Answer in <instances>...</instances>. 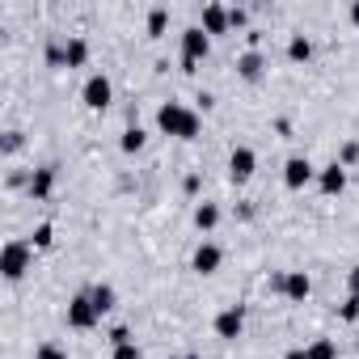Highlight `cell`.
<instances>
[{"label": "cell", "instance_id": "1", "mask_svg": "<svg viewBox=\"0 0 359 359\" xmlns=\"http://www.w3.org/2000/svg\"><path fill=\"white\" fill-rule=\"evenodd\" d=\"M156 131L177 135V140H195V135L203 131V118H199V110H187L182 102H161V110H156Z\"/></svg>", "mask_w": 359, "mask_h": 359}, {"label": "cell", "instance_id": "2", "mask_svg": "<svg viewBox=\"0 0 359 359\" xmlns=\"http://www.w3.org/2000/svg\"><path fill=\"white\" fill-rule=\"evenodd\" d=\"M30 258H34V250H30L26 241H9L5 250H0V275L18 283V279L30 271Z\"/></svg>", "mask_w": 359, "mask_h": 359}, {"label": "cell", "instance_id": "3", "mask_svg": "<svg viewBox=\"0 0 359 359\" xmlns=\"http://www.w3.org/2000/svg\"><path fill=\"white\" fill-rule=\"evenodd\" d=\"M208 51H212V34H208L203 26L182 30V68H187V72H191L199 60H208Z\"/></svg>", "mask_w": 359, "mask_h": 359}, {"label": "cell", "instance_id": "4", "mask_svg": "<svg viewBox=\"0 0 359 359\" xmlns=\"http://www.w3.org/2000/svg\"><path fill=\"white\" fill-rule=\"evenodd\" d=\"M97 321H102V313H97V304L89 300V292H81V296L68 300V325H72V330H93Z\"/></svg>", "mask_w": 359, "mask_h": 359}, {"label": "cell", "instance_id": "5", "mask_svg": "<svg viewBox=\"0 0 359 359\" xmlns=\"http://www.w3.org/2000/svg\"><path fill=\"white\" fill-rule=\"evenodd\" d=\"M110 97H114V85H110V76H102V72H93V76L85 81V89H81V102H85L89 110H106Z\"/></svg>", "mask_w": 359, "mask_h": 359}, {"label": "cell", "instance_id": "6", "mask_svg": "<svg viewBox=\"0 0 359 359\" xmlns=\"http://www.w3.org/2000/svg\"><path fill=\"white\" fill-rule=\"evenodd\" d=\"M254 169H258V156H254V148H245V144H237L233 148V156H229V177L241 187V182H250L254 177Z\"/></svg>", "mask_w": 359, "mask_h": 359}, {"label": "cell", "instance_id": "7", "mask_svg": "<svg viewBox=\"0 0 359 359\" xmlns=\"http://www.w3.org/2000/svg\"><path fill=\"white\" fill-rule=\"evenodd\" d=\"M241 330H245V309L241 304H229L224 313H216V338L233 342V338H241Z\"/></svg>", "mask_w": 359, "mask_h": 359}, {"label": "cell", "instance_id": "8", "mask_svg": "<svg viewBox=\"0 0 359 359\" xmlns=\"http://www.w3.org/2000/svg\"><path fill=\"white\" fill-rule=\"evenodd\" d=\"M313 173H317V169L309 165V156H292V161L283 165V187H287V191H304V187L313 182Z\"/></svg>", "mask_w": 359, "mask_h": 359}, {"label": "cell", "instance_id": "9", "mask_svg": "<svg viewBox=\"0 0 359 359\" xmlns=\"http://www.w3.org/2000/svg\"><path fill=\"white\" fill-rule=\"evenodd\" d=\"M317 187H321V195H342V191H346V165H342V161L325 165V169L317 173Z\"/></svg>", "mask_w": 359, "mask_h": 359}, {"label": "cell", "instance_id": "10", "mask_svg": "<svg viewBox=\"0 0 359 359\" xmlns=\"http://www.w3.org/2000/svg\"><path fill=\"white\" fill-rule=\"evenodd\" d=\"M220 262H224V254H220V245H216V241H203V245L195 250V258H191V266H195L199 275H216V271H220Z\"/></svg>", "mask_w": 359, "mask_h": 359}, {"label": "cell", "instance_id": "11", "mask_svg": "<svg viewBox=\"0 0 359 359\" xmlns=\"http://www.w3.org/2000/svg\"><path fill=\"white\" fill-rule=\"evenodd\" d=\"M279 292H283L287 300H296V304H300V300H309L313 283H309V275H304V271H287V275H283V287H279Z\"/></svg>", "mask_w": 359, "mask_h": 359}, {"label": "cell", "instance_id": "12", "mask_svg": "<svg viewBox=\"0 0 359 359\" xmlns=\"http://www.w3.org/2000/svg\"><path fill=\"white\" fill-rule=\"evenodd\" d=\"M203 30L208 34H229L233 26H229V9L224 5H208L203 9Z\"/></svg>", "mask_w": 359, "mask_h": 359}, {"label": "cell", "instance_id": "13", "mask_svg": "<svg viewBox=\"0 0 359 359\" xmlns=\"http://www.w3.org/2000/svg\"><path fill=\"white\" fill-rule=\"evenodd\" d=\"M51 187H55V165L34 169V177H30V195H34V199H47V195H51Z\"/></svg>", "mask_w": 359, "mask_h": 359}, {"label": "cell", "instance_id": "14", "mask_svg": "<svg viewBox=\"0 0 359 359\" xmlns=\"http://www.w3.org/2000/svg\"><path fill=\"white\" fill-rule=\"evenodd\" d=\"M237 72H241L245 81H258V76L266 72V60H262V51H245V55L237 60Z\"/></svg>", "mask_w": 359, "mask_h": 359}, {"label": "cell", "instance_id": "15", "mask_svg": "<svg viewBox=\"0 0 359 359\" xmlns=\"http://www.w3.org/2000/svg\"><path fill=\"white\" fill-rule=\"evenodd\" d=\"M64 64H68V68H85V64H89V43H85V39H68Z\"/></svg>", "mask_w": 359, "mask_h": 359}, {"label": "cell", "instance_id": "16", "mask_svg": "<svg viewBox=\"0 0 359 359\" xmlns=\"http://www.w3.org/2000/svg\"><path fill=\"white\" fill-rule=\"evenodd\" d=\"M195 224H199V233H212L220 224V208L216 203H199L195 208Z\"/></svg>", "mask_w": 359, "mask_h": 359}, {"label": "cell", "instance_id": "17", "mask_svg": "<svg viewBox=\"0 0 359 359\" xmlns=\"http://www.w3.org/2000/svg\"><path fill=\"white\" fill-rule=\"evenodd\" d=\"M144 144H148V135H144L140 127H127V131H123V140H118V148H123L127 156H135V152H144Z\"/></svg>", "mask_w": 359, "mask_h": 359}, {"label": "cell", "instance_id": "18", "mask_svg": "<svg viewBox=\"0 0 359 359\" xmlns=\"http://www.w3.org/2000/svg\"><path fill=\"white\" fill-rule=\"evenodd\" d=\"M89 300L97 304V313H110L118 296H114V287H110V283H97V287H89Z\"/></svg>", "mask_w": 359, "mask_h": 359}, {"label": "cell", "instance_id": "19", "mask_svg": "<svg viewBox=\"0 0 359 359\" xmlns=\"http://www.w3.org/2000/svg\"><path fill=\"white\" fill-rule=\"evenodd\" d=\"M309 55H313V43H309L304 34H292V43H287V60H292V64H304Z\"/></svg>", "mask_w": 359, "mask_h": 359}, {"label": "cell", "instance_id": "20", "mask_svg": "<svg viewBox=\"0 0 359 359\" xmlns=\"http://www.w3.org/2000/svg\"><path fill=\"white\" fill-rule=\"evenodd\" d=\"M309 359H338V342H334V338H317V342H309Z\"/></svg>", "mask_w": 359, "mask_h": 359}, {"label": "cell", "instance_id": "21", "mask_svg": "<svg viewBox=\"0 0 359 359\" xmlns=\"http://www.w3.org/2000/svg\"><path fill=\"white\" fill-rule=\"evenodd\" d=\"M165 26H169V9H152L148 13V39H161Z\"/></svg>", "mask_w": 359, "mask_h": 359}, {"label": "cell", "instance_id": "22", "mask_svg": "<svg viewBox=\"0 0 359 359\" xmlns=\"http://www.w3.org/2000/svg\"><path fill=\"white\" fill-rule=\"evenodd\" d=\"M34 359H68V351H64V346H55V342H43V346L34 351Z\"/></svg>", "mask_w": 359, "mask_h": 359}, {"label": "cell", "instance_id": "23", "mask_svg": "<svg viewBox=\"0 0 359 359\" xmlns=\"http://www.w3.org/2000/svg\"><path fill=\"white\" fill-rule=\"evenodd\" d=\"M342 321H359V296H346L342 300Z\"/></svg>", "mask_w": 359, "mask_h": 359}, {"label": "cell", "instance_id": "24", "mask_svg": "<svg viewBox=\"0 0 359 359\" xmlns=\"http://www.w3.org/2000/svg\"><path fill=\"white\" fill-rule=\"evenodd\" d=\"M110 359H144V355H140V346H135V342H123V346H114V355H110Z\"/></svg>", "mask_w": 359, "mask_h": 359}, {"label": "cell", "instance_id": "25", "mask_svg": "<svg viewBox=\"0 0 359 359\" xmlns=\"http://www.w3.org/2000/svg\"><path fill=\"white\" fill-rule=\"evenodd\" d=\"M34 245H39V250L51 245V224H39V229H34Z\"/></svg>", "mask_w": 359, "mask_h": 359}, {"label": "cell", "instance_id": "26", "mask_svg": "<svg viewBox=\"0 0 359 359\" xmlns=\"http://www.w3.org/2000/svg\"><path fill=\"white\" fill-rule=\"evenodd\" d=\"M110 342H114V346L131 342V330H127V325H114V330H110Z\"/></svg>", "mask_w": 359, "mask_h": 359}, {"label": "cell", "instance_id": "27", "mask_svg": "<svg viewBox=\"0 0 359 359\" xmlns=\"http://www.w3.org/2000/svg\"><path fill=\"white\" fill-rule=\"evenodd\" d=\"M18 148H22V131H9V135H5V152H9V156H13V152H18Z\"/></svg>", "mask_w": 359, "mask_h": 359}, {"label": "cell", "instance_id": "28", "mask_svg": "<svg viewBox=\"0 0 359 359\" xmlns=\"http://www.w3.org/2000/svg\"><path fill=\"white\" fill-rule=\"evenodd\" d=\"M355 161H359V144H346L342 148V165H355Z\"/></svg>", "mask_w": 359, "mask_h": 359}, {"label": "cell", "instance_id": "29", "mask_svg": "<svg viewBox=\"0 0 359 359\" xmlns=\"http://www.w3.org/2000/svg\"><path fill=\"white\" fill-rule=\"evenodd\" d=\"M229 26H233V30L245 26V9H229Z\"/></svg>", "mask_w": 359, "mask_h": 359}, {"label": "cell", "instance_id": "30", "mask_svg": "<svg viewBox=\"0 0 359 359\" xmlns=\"http://www.w3.org/2000/svg\"><path fill=\"white\" fill-rule=\"evenodd\" d=\"M346 287H351V296H359V266H351V275H346Z\"/></svg>", "mask_w": 359, "mask_h": 359}, {"label": "cell", "instance_id": "31", "mask_svg": "<svg viewBox=\"0 0 359 359\" xmlns=\"http://www.w3.org/2000/svg\"><path fill=\"white\" fill-rule=\"evenodd\" d=\"M182 191H187V195H199V173H191V177H187Z\"/></svg>", "mask_w": 359, "mask_h": 359}, {"label": "cell", "instance_id": "32", "mask_svg": "<svg viewBox=\"0 0 359 359\" xmlns=\"http://www.w3.org/2000/svg\"><path fill=\"white\" fill-rule=\"evenodd\" d=\"M47 64H64V51L60 47H47Z\"/></svg>", "mask_w": 359, "mask_h": 359}, {"label": "cell", "instance_id": "33", "mask_svg": "<svg viewBox=\"0 0 359 359\" xmlns=\"http://www.w3.org/2000/svg\"><path fill=\"white\" fill-rule=\"evenodd\" d=\"M195 102H199V110H212V106H216V97H212V93H199Z\"/></svg>", "mask_w": 359, "mask_h": 359}, {"label": "cell", "instance_id": "34", "mask_svg": "<svg viewBox=\"0 0 359 359\" xmlns=\"http://www.w3.org/2000/svg\"><path fill=\"white\" fill-rule=\"evenodd\" d=\"M283 359H309V346H292V351H287Z\"/></svg>", "mask_w": 359, "mask_h": 359}, {"label": "cell", "instance_id": "35", "mask_svg": "<svg viewBox=\"0 0 359 359\" xmlns=\"http://www.w3.org/2000/svg\"><path fill=\"white\" fill-rule=\"evenodd\" d=\"M351 22L359 26V0H355V5H351Z\"/></svg>", "mask_w": 359, "mask_h": 359}, {"label": "cell", "instance_id": "36", "mask_svg": "<svg viewBox=\"0 0 359 359\" xmlns=\"http://www.w3.org/2000/svg\"><path fill=\"white\" fill-rule=\"evenodd\" d=\"M355 351H359V334H355Z\"/></svg>", "mask_w": 359, "mask_h": 359}]
</instances>
